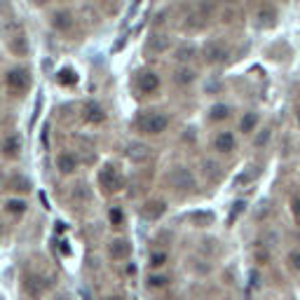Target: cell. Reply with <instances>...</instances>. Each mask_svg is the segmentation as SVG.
<instances>
[{"label": "cell", "mask_w": 300, "mask_h": 300, "mask_svg": "<svg viewBox=\"0 0 300 300\" xmlns=\"http://www.w3.org/2000/svg\"><path fill=\"white\" fill-rule=\"evenodd\" d=\"M169 124H172V117L162 111H143L136 117V129L145 136H160L169 129Z\"/></svg>", "instance_id": "cell-1"}, {"label": "cell", "mask_w": 300, "mask_h": 300, "mask_svg": "<svg viewBox=\"0 0 300 300\" xmlns=\"http://www.w3.org/2000/svg\"><path fill=\"white\" fill-rule=\"evenodd\" d=\"M167 183L172 185L174 190H178V192H195V190H197V178L190 172V167H183V164L174 167L172 172L167 174Z\"/></svg>", "instance_id": "cell-2"}, {"label": "cell", "mask_w": 300, "mask_h": 300, "mask_svg": "<svg viewBox=\"0 0 300 300\" xmlns=\"http://www.w3.org/2000/svg\"><path fill=\"white\" fill-rule=\"evenodd\" d=\"M228 56H230V47L223 40H209L202 47V59L209 66H221V63L228 61Z\"/></svg>", "instance_id": "cell-3"}, {"label": "cell", "mask_w": 300, "mask_h": 300, "mask_svg": "<svg viewBox=\"0 0 300 300\" xmlns=\"http://www.w3.org/2000/svg\"><path fill=\"white\" fill-rule=\"evenodd\" d=\"M211 148L218 155H232L237 150V134L230 132V129H218L211 139Z\"/></svg>", "instance_id": "cell-4"}, {"label": "cell", "mask_w": 300, "mask_h": 300, "mask_svg": "<svg viewBox=\"0 0 300 300\" xmlns=\"http://www.w3.org/2000/svg\"><path fill=\"white\" fill-rule=\"evenodd\" d=\"M132 251H134V246L127 237H115L108 242V258L115 263L129 261V258H132Z\"/></svg>", "instance_id": "cell-5"}, {"label": "cell", "mask_w": 300, "mask_h": 300, "mask_svg": "<svg viewBox=\"0 0 300 300\" xmlns=\"http://www.w3.org/2000/svg\"><path fill=\"white\" fill-rule=\"evenodd\" d=\"M5 84H7L10 92L22 94V92L28 89V84H31V75H28V71H24V68H12V71H7V75H5Z\"/></svg>", "instance_id": "cell-6"}, {"label": "cell", "mask_w": 300, "mask_h": 300, "mask_svg": "<svg viewBox=\"0 0 300 300\" xmlns=\"http://www.w3.org/2000/svg\"><path fill=\"white\" fill-rule=\"evenodd\" d=\"M160 75L155 71H139L136 73V89H139L141 94H155L157 89H160Z\"/></svg>", "instance_id": "cell-7"}, {"label": "cell", "mask_w": 300, "mask_h": 300, "mask_svg": "<svg viewBox=\"0 0 300 300\" xmlns=\"http://www.w3.org/2000/svg\"><path fill=\"white\" fill-rule=\"evenodd\" d=\"M99 183L108 190V192H115V190L122 188V176L117 174V169L113 164H106V167L101 169L99 174Z\"/></svg>", "instance_id": "cell-8"}, {"label": "cell", "mask_w": 300, "mask_h": 300, "mask_svg": "<svg viewBox=\"0 0 300 300\" xmlns=\"http://www.w3.org/2000/svg\"><path fill=\"white\" fill-rule=\"evenodd\" d=\"M172 45H174V38L169 33H153L148 38V42H145V50L150 54H164V52H169Z\"/></svg>", "instance_id": "cell-9"}, {"label": "cell", "mask_w": 300, "mask_h": 300, "mask_svg": "<svg viewBox=\"0 0 300 300\" xmlns=\"http://www.w3.org/2000/svg\"><path fill=\"white\" fill-rule=\"evenodd\" d=\"M172 274L167 272V270H162V272H148V277H145V289L148 291H164L172 286Z\"/></svg>", "instance_id": "cell-10"}, {"label": "cell", "mask_w": 300, "mask_h": 300, "mask_svg": "<svg viewBox=\"0 0 300 300\" xmlns=\"http://www.w3.org/2000/svg\"><path fill=\"white\" fill-rule=\"evenodd\" d=\"M258 124H261V115L256 111H246L244 115L239 117L237 122V132L244 134V136H251V134L258 132Z\"/></svg>", "instance_id": "cell-11"}, {"label": "cell", "mask_w": 300, "mask_h": 300, "mask_svg": "<svg viewBox=\"0 0 300 300\" xmlns=\"http://www.w3.org/2000/svg\"><path fill=\"white\" fill-rule=\"evenodd\" d=\"M169 261H172L169 251H164V249L150 251V256H148V272H162V270H167Z\"/></svg>", "instance_id": "cell-12"}, {"label": "cell", "mask_w": 300, "mask_h": 300, "mask_svg": "<svg viewBox=\"0 0 300 300\" xmlns=\"http://www.w3.org/2000/svg\"><path fill=\"white\" fill-rule=\"evenodd\" d=\"M230 115H232V108H230L228 103H213V106L206 111V120H209V122H213V124L230 120Z\"/></svg>", "instance_id": "cell-13"}, {"label": "cell", "mask_w": 300, "mask_h": 300, "mask_svg": "<svg viewBox=\"0 0 300 300\" xmlns=\"http://www.w3.org/2000/svg\"><path fill=\"white\" fill-rule=\"evenodd\" d=\"M84 120L92 124H101L106 122V111L96 103V101H89L87 106H84Z\"/></svg>", "instance_id": "cell-14"}, {"label": "cell", "mask_w": 300, "mask_h": 300, "mask_svg": "<svg viewBox=\"0 0 300 300\" xmlns=\"http://www.w3.org/2000/svg\"><path fill=\"white\" fill-rule=\"evenodd\" d=\"M195 80H197V71L190 66H178L176 71H174V82L181 84V87H188Z\"/></svg>", "instance_id": "cell-15"}, {"label": "cell", "mask_w": 300, "mask_h": 300, "mask_svg": "<svg viewBox=\"0 0 300 300\" xmlns=\"http://www.w3.org/2000/svg\"><path fill=\"white\" fill-rule=\"evenodd\" d=\"M164 213H167V204L162 200L148 202V204L143 206V218H148V221H160Z\"/></svg>", "instance_id": "cell-16"}, {"label": "cell", "mask_w": 300, "mask_h": 300, "mask_svg": "<svg viewBox=\"0 0 300 300\" xmlns=\"http://www.w3.org/2000/svg\"><path fill=\"white\" fill-rule=\"evenodd\" d=\"M56 169L61 174H73L78 169V157L73 155V153H61V155L56 157Z\"/></svg>", "instance_id": "cell-17"}, {"label": "cell", "mask_w": 300, "mask_h": 300, "mask_svg": "<svg viewBox=\"0 0 300 300\" xmlns=\"http://www.w3.org/2000/svg\"><path fill=\"white\" fill-rule=\"evenodd\" d=\"M3 153H5V157H19V153H22V139H19L17 134H12V136H7L5 143H3Z\"/></svg>", "instance_id": "cell-18"}, {"label": "cell", "mask_w": 300, "mask_h": 300, "mask_svg": "<svg viewBox=\"0 0 300 300\" xmlns=\"http://www.w3.org/2000/svg\"><path fill=\"white\" fill-rule=\"evenodd\" d=\"M52 26L56 31H68L73 26V14L71 12H56L54 17H52Z\"/></svg>", "instance_id": "cell-19"}, {"label": "cell", "mask_w": 300, "mask_h": 300, "mask_svg": "<svg viewBox=\"0 0 300 300\" xmlns=\"http://www.w3.org/2000/svg\"><path fill=\"white\" fill-rule=\"evenodd\" d=\"M174 54H176V61H181V66H188V61H192L195 56H197V50H195L192 45H181Z\"/></svg>", "instance_id": "cell-20"}, {"label": "cell", "mask_w": 300, "mask_h": 300, "mask_svg": "<svg viewBox=\"0 0 300 300\" xmlns=\"http://www.w3.org/2000/svg\"><path fill=\"white\" fill-rule=\"evenodd\" d=\"M258 19H261V26H274V19H277V10L270 5H265L258 12Z\"/></svg>", "instance_id": "cell-21"}, {"label": "cell", "mask_w": 300, "mask_h": 300, "mask_svg": "<svg viewBox=\"0 0 300 300\" xmlns=\"http://www.w3.org/2000/svg\"><path fill=\"white\" fill-rule=\"evenodd\" d=\"M286 265H289L291 272L300 274V246H295V249L289 251V256H286Z\"/></svg>", "instance_id": "cell-22"}, {"label": "cell", "mask_w": 300, "mask_h": 300, "mask_svg": "<svg viewBox=\"0 0 300 300\" xmlns=\"http://www.w3.org/2000/svg\"><path fill=\"white\" fill-rule=\"evenodd\" d=\"M26 202L24 200H7L5 202V211L7 213H14V216H22L24 211H26Z\"/></svg>", "instance_id": "cell-23"}, {"label": "cell", "mask_w": 300, "mask_h": 300, "mask_svg": "<svg viewBox=\"0 0 300 300\" xmlns=\"http://www.w3.org/2000/svg\"><path fill=\"white\" fill-rule=\"evenodd\" d=\"M108 221H111V225H115V228H120L124 223V213L120 206H113L111 211H108Z\"/></svg>", "instance_id": "cell-24"}, {"label": "cell", "mask_w": 300, "mask_h": 300, "mask_svg": "<svg viewBox=\"0 0 300 300\" xmlns=\"http://www.w3.org/2000/svg\"><path fill=\"white\" fill-rule=\"evenodd\" d=\"M59 82L61 84H75L78 82V75H75V71H71V68H63V71L59 73Z\"/></svg>", "instance_id": "cell-25"}, {"label": "cell", "mask_w": 300, "mask_h": 300, "mask_svg": "<svg viewBox=\"0 0 300 300\" xmlns=\"http://www.w3.org/2000/svg\"><path fill=\"white\" fill-rule=\"evenodd\" d=\"M270 136H272V129H263V132L256 136V141H253V145H256V148H263V145H267V141H270Z\"/></svg>", "instance_id": "cell-26"}, {"label": "cell", "mask_w": 300, "mask_h": 300, "mask_svg": "<svg viewBox=\"0 0 300 300\" xmlns=\"http://www.w3.org/2000/svg\"><path fill=\"white\" fill-rule=\"evenodd\" d=\"M291 213H293V218L300 223V195H293V197H291Z\"/></svg>", "instance_id": "cell-27"}, {"label": "cell", "mask_w": 300, "mask_h": 300, "mask_svg": "<svg viewBox=\"0 0 300 300\" xmlns=\"http://www.w3.org/2000/svg\"><path fill=\"white\" fill-rule=\"evenodd\" d=\"M12 185H17V190H22V192L31 190V183H28V181H24V178H12Z\"/></svg>", "instance_id": "cell-28"}, {"label": "cell", "mask_w": 300, "mask_h": 300, "mask_svg": "<svg viewBox=\"0 0 300 300\" xmlns=\"http://www.w3.org/2000/svg\"><path fill=\"white\" fill-rule=\"evenodd\" d=\"M295 122H298V127H300V108L295 111Z\"/></svg>", "instance_id": "cell-29"}, {"label": "cell", "mask_w": 300, "mask_h": 300, "mask_svg": "<svg viewBox=\"0 0 300 300\" xmlns=\"http://www.w3.org/2000/svg\"><path fill=\"white\" fill-rule=\"evenodd\" d=\"M298 242H300V232H298Z\"/></svg>", "instance_id": "cell-30"}]
</instances>
